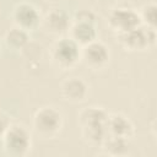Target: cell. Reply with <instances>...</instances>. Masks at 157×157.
<instances>
[{
	"label": "cell",
	"instance_id": "cell-3",
	"mask_svg": "<svg viewBox=\"0 0 157 157\" xmlns=\"http://www.w3.org/2000/svg\"><path fill=\"white\" fill-rule=\"evenodd\" d=\"M118 42L128 52H142L155 45L156 43V28L139 26L128 32L117 34Z\"/></svg>",
	"mask_w": 157,
	"mask_h": 157
},
{
	"label": "cell",
	"instance_id": "cell-10",
	"mask_svg": "<svg viewBox=\"0 0 157 157\" xmlns=\"http://www.w3.org/2000/svg\"><path fill=\"white\" fill-rule=\"evenodd\" d=\"M43 25L49 33L55 36H61L69 31L71 21L69 15L64 10L53 9L45 15L43 20Z\"/></svg>",
	"mask_w": 157,
	"mask_h": 157
},
{
	"label": "cell",
	"instance_id": "cell-8",
	"mask_svg": "<svg viewBox=\"0 0 157 157\" xmlns=\"http://www.w3.org/2000/svg\"><path fill=\"white\" fill-rule=\"evenodd\" d=\"M60 94L65 102L81 103L88 96V85L81 77L65 78L60 85Z\"/></svg>",
	"mask_w": 157,
	"mask_h": 157
},
{
	"label": "cell",
	"instance_id": "cell-7",
	"mask_svg": "<svg viewBox=\"0 0 157 157\" xmlns=\"http://www.w3.org/2000/svg\"><path fill=\"white\" fill-rule=\"evenodd\" d=\"M11 17L15 26L26 29L27 32L34 29L40 21V15L38 9L29 2L17 4L12 10Z\"/></svg>",
	"mask_w": 157,
	"mask_h": 157
},
{
	"label": "cell",
	"instance_id": "cell-1",
	"mask_svg": "<svg viewBox=\"0 0 157 157\" xmlns=\"http://www.w3.org/2000/svg\"><path fill=\"white\" fill-rule=\"evenodd\" d=\"M64 124L63 114L52 105H44L36 110L32 125L37 135L44 139H52L55 137Z\"/></svg>",
	"mask_w": 157,
	"mask_h": 157
},
{
	"label": "cell",
	"instance_id": "cell-15",
	"mask_svg": "<svg viewBox=\"0 0 157 157\" xmlns=\"http://www.w3.org/2000/svg\"><path fill=\"white\" fill-rule=\"evenodd\" d=\"M140 22L142 26L156 28V20H157V6L155 2H147L140 7L137 11Z\"/></svg>",
	"mask_w": 157,
	"mask_h": 157
},
{
	"label": "cell",
	"instance_id": "cell-6",
	"mask_svg": "<svg viewBox=\"0 0 157 157\" xmlns=\"http://www.w3.org/2000/svg\"><path fill=\"white\" fill-rule=\"evenodd\" d=\"M109 48L98 39L81 47V61L91 70L104 69L109 63Z\"/></svg>",
	"mask_w": 157,
	"mask_h": 157
},
{
	"label": "cell",
	"instance_id": "cell-9",
	"mask_svg": "<svg viewBox=\"0 0 157 157\" xmlns=\"http://www.w3.org/2000/svg\"><path fill=\"white\" fill-rule=\"evenodd\" d=\"M107 132L108 135L123 137L130 140L135 135V126L129 117L123 113H113L107 119Z\"/></svg>",
	"mask_w": 157,
	"mask_h": 157
},
{
	"label": "cell",
	"instance_id": "cell-5",
	"mask_svg": "<svg viewBox=\"0 0 157 157\" xmlns=\"http://www.w3.org/2000/svg\"><path fill=\"white\" fill-rule=\"evenodd\" d=\"M107 23L117 34L128 32L132 28L141 26L137 11L126 6H118L112 9L108 13Z\"/></svg>",
	"mask_w": 157,
	"mask_h": 157
},
{
	"label": "cell",
	"instance_id": "cell-16",
	"mask_svg": "<svg viewBox=\"0 0 157 157\" xmlns=\"http://www.w3.org/2000/svg\"><path fill=\"white\" fill-rule=\"evenodd\" d=\"M96 13L90 9H82L75 12L74 20L75 22H86V23H93L96 25Z\"/></svg>",
	"mask_w": 157,
	"mask_h": 157
},
{
	"label": "cell",
	"instance_id": "cell-18",
	"mask_svg": "<svg viewBox=\"0 0 157 157\" xmlns=\"http://www.w3.org/2000/svg\"><path fill=\"white\" fill-rule=\"evenodd\" d=\"M47 1H58V0H47Z\"/></svg>",
	"mask_w": 157,
	"mask_h": 157
},
{
	"label": "cell",
	"instance_id": "cell-14",
	"mask_svg": "<svg viewBox=\"0 0 157 157\" xmlns=\"http://www.w3.org/2000/svg\"><path fill=\"white\" fill-rule=\"evenodd\" d=\"M101 146L103 147L105 153H108L110 156H124L130 150V140L107 135V137L104 139V141Z\"/></svg>",
	"mask_w": 157,
	"mask_h": 157
},
{
	"label": "cell",
	"instance_id": "cell-4",
	"mask_svg": "<svg viewBox=\"0 0 157 157\" xmlns=\"http://www.w3.org/2000/svg\"><path fill=\"white\" fill-rule=\"evenodd\" d=\"M1 141L5 152L15 157L26 156L32 146V137L28 129L20 124H11Z\"/></svg>",
	"mask_w": 157,
	"mask_h": 157
},
{
	"label": "cell",
	"instance_id": "cell-17",
	"mask_svg": "<svg viewBox=\"0 0 157 157\" xmlns=\"http://www.w3.org/2000/svg\"><path fill=\"white\" fill-rule=\"evenodd\" d=\"M10 125H11L10 118H9L5 113L0 112V140L2 139L4 134L6 132V130L9 129V126H10Z\"/></svg>",
	"mask_w": 157,
	"mask_h": 157
},
{
	"label": "cell",
	"instance_id": "cell-12",
	"mask_svg": "<svg viewBox=\"0 0 157 157\" xmlns=\"http://www.w3.org/2000/svg\"><path fill=\"white\" fill-rule=\"evenodd\" d=\"M108 113L103 107L99 105H88L80 110L77 115L80 128L85 126H97V125H107Z\"/></svg>",
	"mask_w": 157,
	"mask_h": 157
},
{
	"label": "cell",
	"instance_id": "cell-13",
	"mask_svg": "<svg viewBox=\"0 0 157 157\" xmlns=\"http://www.w3.org/2000/svg\"><path fill=\"white\" fill-rule=\"evenodd\" d=\"M5 43L6 45L12 49V50H21L23 49L28 42H29V36L28 32L26 29H22L17 26L10 28L9 31H6L5 36H4Z\"/></svg>",
	"mask_w": 157,
	"mask_h": 157
},
{
	"label": "cell",
	"instance_id": "cell-2",
	"mask_svg": "<svg viewBox=\"0 0 157 157\" xmlns=\"http://www.w3.org/2000/svg\"><path fill=\"white\" fill-rule=\"evenodd\" d=\"M50 59L59 69H72L81 60V47L70 37H61L53 43Z\"/></svg>",
	"mask_w": 157,
	"mask_h": 157
},
{
	"label": "cell",
	"instance_id": "cell-11",
	"mask_svg": "<svg viewBox=\"0 0 157 157\" xmlns=\"http://www.w3.org/2000/svg\"><path fill=\"white\" fill-rule=\"evenodd\" d=\"M67 32H69V37L80 47H83L97 39V29L93 23L71 21Z\"/></svg>",
	"mask_w": 157,
	"mask_h": 157
}]
</instances>
